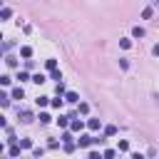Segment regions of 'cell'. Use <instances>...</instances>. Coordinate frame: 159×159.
<instances>
[{"label": "cell", "instance_id": "8fae6325", "mask_svg": "<svg viewBox=\"0 0 159 159\" xmlns=\"http://www.w3.org/2000/svg\"><path fill=\"white\" fill-rule=\"evenodd\" d=\"M132 35H134V37H144V27H139V25L132 27Z\"/></svg>", "mask_w": 159, "mask_h": 159}, {"label": "cell", "instance_id": "ba28073f", "mask_svg": "<svg viewBox=\"0 0 159 159\" xmlns=\"http://www.w3.org/2000/svg\"><path fill=\"white\" fill-rule=\"evenodd\" d=\"M20 55H22V57H32V47L22 45V47H20Z\"/></svg>", "mask_w": 159, "mask_h": 159}, {"label": "cell", "instance_id": "2e32d148", "mask_svg": "<svg viewBox=\"0 0 159 159\" xmlns=\"http://www.w3.org/2000/svg\"><path fill=\"white\" fill-rule=\"evenodd\" d=\"M45 67H47V70H52V72H55V67H57V60H47V62H45Z\"/></svg>", "mask_w": 159, "mask_h": 159}, {"label": "cell", "instance_id": "ffe728a7", "mask_svg": "<svg viewBox=\"0 0 159 159\" xmlns=\"http://www.w3.org/2000/svg\"><path fill=\"white\" fill-rule=\"evenodd\" d=\"M77 112H80V114H87V112H89V104H87V102H82V104H80V109H77Z\"/></svg>", "mask_w": 159, "mask_h": 159}, {"label": "cell", "instance_id": "52a82bcc", "mask_svg": "<svg viewBox=\"0 0 159 159\" xmlns=\"http://www.w3.org/2000/svg\"><path fill=\"white\" fill-rule=\"evenodd\" d=\"M55 122H57V127H67V124H72V122H70V117H62V114H60Z\"/></svg>", "mask_w": 159, "mask_h": 159}, {"label": "cell", "instance_id": "8992f818", "mask_svg": "<svg viewBox=\"0 0 159 159\" xmlns=\"http://www.w3.org/2000/svg\"><path fill=\"white\" fill-rule=\"evenodd\" d=\"M87 127L97 132V129H102V119H89V122H87Z\"/></svg>", "mask_w": 159, "mask_h": 159}, {"label": "cell", "instance_id": "f546056e", "mask_svg": "<svg viewBox=\"0 0 159 159\" xmlns=\"http://www.w3.org/2000/svg\"><path fill=\"white\" fill-rule=\"evenodd\" d=\"M132 159H144V157L142 154H132Z\"/></svg>", "mask_w": 159, "mask_h": 159}, {"label": "cell", "instance_id": "9c48e42d", "mask_svg": "<svg viewBox=\"0 0 159 159\" xmlns=\"http://www.w3.org/2000/svg\"><path fill=\"white\" fill-rule=\"evenodd\" d=\"M20 147H22V149H32V139H30V137L20 139Z\"/></svg>", "mask_w": 159, "mask_h": 159}, {"label": "cell", "instance_id": "484cf974", "mask_svg": "<svg viewBox=\"0 0 159 159\" xmlns=\"http://www.w3.org/2000/svg\"><path fill=\"white\" fill-rule=\"evenodd\" d=\"M32 154H35V157H42V154H45V149H42V147H35V149H32Z\"/></svg>", "mask_w": 159, "mask_h": 159}, {"label": "cell", "instance_id": "30bf717a", "mask_svg": "<svg viewBox=\"0 0 159 159\" xmlns=\"http://www.w3.org/2000/svg\"><path fill=\"white\" fill-rule=\"evenodd\" d=\"M10 15H12V10H10V7H0V17H2V20H7Z\"/></svg>", "mask_w": 159, "mask_h": 159}, {"label": "cell", "instance_id": "4316f807", "mask_svg": "<svg viewBox=\"0 0 159 159\" xmlns=\"http://www.w3.org/2000/svg\"><path fill=\"white\" fill-rule=\"evenodd\" d=\"M87 159H104V157H102L99 152H89V157H87Z\"/></svg>", "mask_w": 159, "mask_h": 159}, {"label": "cell", "instance_id": "d6986e66", "mask_svg": "<svg viewBox=\"0 0 159 159\" xmlns=\"http://www.w3.org/2000/svg\"><path fill=\"white\" fill-rule=\"evenodd\" d=\"M62 102H65V99H62V97H57V99H52V102H50V104H52V107H55V109H60V107H62Z\"/></svg>", "mask_w": 159, "mask_h": 159}, {"label": "cell", "instance_id": "7c38bea8", "mask_svg": "<svg viewBox=\"0 0 159 159\" xmlns=\"http://www.w3.org/2000/svg\"><path fill=\"white\" fill-rule=\"evenodd\" d=\"M35 102H37V107H47L50 104V97H37Z\"/></svg>", "mask_w": 159, "mask_h": 159}, {"label": "cell", "instance_id": "f1b7e54d", "mask_svg": "<svg viewBox=\"0 0 159 159\" xmlns=\"http://www.w3.org/2000/svg\"><path fill=\"white\" fill-rule=\"evenodd\" d=\"M152 52H154V55L159 57V45H154V47H152Z\"/></svg>", "mask_w": 159, "mask_h": 159}, {"label": "cell", "instance_id": "277c9868", "mask_svg": "<svg viewBox=\"0 0 159 159\" xmlns=\"http://www.w3.org/2000/svg\"><path fill=\"white\" fill-rule=\"evenodd\" d=\"M82 127H84V122H82V119H72V124H70V129H72V132H82Z\"/></svg>", "mask_w": 159, "mask_h": 159}, {"label": "cell", "instance_id": "3957f363", "mask_svg": "<svg viewBox=\"0 0 159 159\" xmlns=\"http://www.w3.org/2000/svg\"><path fill=\"white\" fill-rule=\"evenodd\" d=\"M65 102H70V104H75V102H80V97H77V92H72V89H70V92L65 94Z\"/></svg>", "mask_w": 159, "mask_h": 159}, {"label": "cell", "instance_id": "603a6c76", "mask_svg": "<svg viewBox=\"0 0 159 159\" xmlns=\"http://www.w3.org/2000/svg\"><path fill=\"white\" fill-rule=\"evenodd\" d=\"M114 154H117V152H114V149H107V152H104V154H102V157H104V159H114Z\"/></svg>", "mask_w": 159, "mask_h": 159}, {"label": "cell", "instance_id": "9a60e30c", "mask_svg": "<svg viewBox=\"0 0 159 159\" xmlns=\"http://www.w3.org/2000/svg\"><path fill=\"white\" fill-rule=\"evenodd\" d=\"M117 149H119V152H129V142H127V139H122V142H119V147H117Z\"/></svg>", "mask_w": 159, "mask_h": 159}, {"label": "cell", "instance_id": "83f0119b", "mask_svg": "<svg viewBox=\"0 0 159 159\" xmlns=\"http://www.w3.org/2000/svg\"><path fill=\"white\" fill-rule=\"evenodd\" d=\"M5 62H7V65H10V67H15V65H17V62H15V57H10V55H7V57H5Z\"/></svg>", "mask_w": 159, "mask_h": 159}, {"label": "cell", "instance_id": "7a4b0ae2", "mask_svg": "<svg viewBox=\"0 0 159 159\" xmlns=\"http://www.w3.org/2000/svg\"><path fill=\"white\" fill-rule=\"evenodd\" d=\"M92 142H94V137H87V134H82V137H80V139H77V144H80V147H82V149H84V147H89V144H92Z\"/></svg>", "mask_w": 159, "mask_h": 159}, {"label": "cell", "instance_id": "cb8c5ba5", "mask_svg": "<svg viewBox=\"0 0 159 159\" xmlns=\"http://www.w3.org/2000/svg\"><path fill=\"white\" fill-rule=\"evenodd\" d=\"M62 142H65V144H72V134H70V132H67V134H62Z\"/></svg>", "mask_w": 159, "mask_h": 159}, {"label": "cell", "instance_id": "ac0fdd59", "mask_svg": "<svg viewBox=\"0 0 159 159\" xmlns=\"http://www.w3.org/2000/svg\"><path fill=\"white\" fill-rule=\"evenodd\" d=\"M0 104L7 107V104H10V94H0Z\"/></svg>", "mask_w": 159, "mask_h": 159}, {"label": "cell", "instance_id": "4fadbf2b", "mask_svg": "<svg viewBox=\"0 0 159 159\" xmlns=\"http://www.w3.org/2000/svg\"><path fill=\"white\" fill-rule=\"evenodd\" d=\"M119 45H122L124 50H129V47H132V40H129V37H122V40H119Z\"/></svg>", "mask_w": 159, "mask_h": 159}, {"label": "cell", "instance_id": "44dd1931", "mask_svg": "<svg viewBox=\"0 0 159 159\" xmlns=\"http://www.w3.org/2000/svg\"><path fill=\"white\" fill-rule=\"evenodd\" d=\"M104 134H107V137H112V134H117V127H112V124H109V127H104Z\"/></svg>", "mask_w": 159, "mask_h": 159}, {"label": "cell", "instance_id": "5bb4252c", "mask_svg": "<svg viewBox=\"0 0 159 159\" xmlns=\"http://www.w3.org/2000/svg\"><path fill=\"white\" fill-rule=\"evenodd\" d=\"M37 119H40V124H50V122H52V119H50V114H45V112H42Z\"/></svg>", "mask_w": 159, "mask_h": 159}, {"label": "cell", "instance_id": "5b68a950", "mask_svg": "<svg viewBox=\"0 0 159 159\" xmlns=\"http://www.w3.org/2000/svg\"><path fill=\"white\" fill-rule=\"evenodd\" d=\"M10 97H12V99H22V97H25V89H22V87H15Z\"/></svg>", "mask_w": 159, "mask_h": 159}, {"label": "cell", "instance_id": "7402d4cb", "mask_svg": "<svg viewBox=\"0 0 159 159\" xmlns=\"http://www.w3.org/2000/svg\"><path fill=\"white\" fill-rule=\"evenodd\" d=\"M17 80H20V82H25V80H30V82H32V77H30L27 72H20V75H17Z\"/></svg>", "mask_w": 159, "mask_h": 159}, {"label": "cell", "instance_id": "e0dca14e", "mask_svg": "<svg viewBox=\"0 0 159 159\" xmlns=\"http://www.w3.org/2000/svg\"><path fill=\"white\" fill-rule=\"evenodd\" d=\"M32 82H35V84H42V82H45V75H32Z\"/></svg>", "mask_w": 159, "mask_h": 159}, {"label": "cell", "instance_id": "6da1fadb", "mask_svg": "<svg viewBox=\"0 0 159 159\" xmlns=\"http://www.w3.org/2000/svg\"><path fill=\"white\" fill-rule=\"evenodd\" d=\"M20 122L30 124V122H32V112H30V109H20Z\"/></svg>", "mask_w": 159, "mask_h": 159}, {"label": "cell", "instance_id": "d4e9b609", "mask_svg": "<svg viewBox=\"0 0 159 159\" xmlns=\"http://www.w3.org/2000/svg\"><path fill=\"white\" fill-rule=\"evenodd\" d=\"M10 157H20V147H10Z\"/></svg>", "mask_w": 159, "mask_h": 159}]
</instances>
